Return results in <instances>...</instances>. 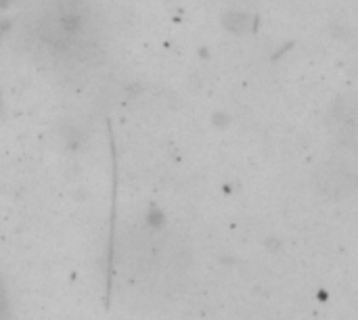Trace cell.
Listing matches in <instances>:
<instances>
[{
  "label": "cell",
  "mask_w": 358,
  "mask_h": 320,
  "mask_svg": "<svg viewBox=\"0 0 358 320\" xmlns=\"http://www.w3.org/2000/svg\"><path fill=\"white\" fill-rule=\"evenodd\" d=\"M0 320H8V304H6L2 289H0Z\"/></svg>",
  "instance_id": "cell-1"
}]
</instances>
